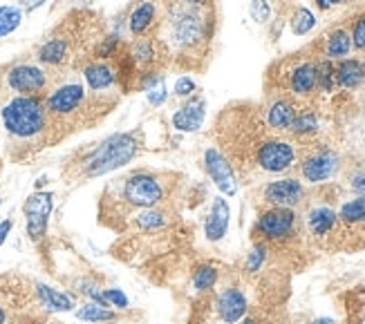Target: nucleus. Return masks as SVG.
<instances>
[{
  "instance_id": "obj_1",
  "label": "nucleus",
  "mask_w": 365,
  "mask_h": 324,
  "mask_svg": "<svg viewBox=\"0 0 365 324\" xmlns=\"http://www.w3.org/2000/svg\"><path fill=\"white\" fill-rule=\"evenodd\" d=\"M137 152L139 143L135 135H115L83 157V161L78 164V174L86 177V179H92V177L117 170L128 164V161H133Z\"/></svg>"
},
{
  "instance_id": "obj_2",
  "label": "nucleus",
  "mask_w": 365,
  "mask_h": 324,
  "mask_svg": "<svg viewBox=\"0 0 365 324\" xmlns=\"http://www.w3.org/2000/svg\"><path fill=\"white\" fill-rule=\"evenodd\" d=\"M47 121L50 115L38 96H16L3 108V123L11 137L34 139L45 132Z\"/></svg>"
},
{
  "instance_id": "obj_3",
  "label": "nucleus",
  "mask_w": 365,
  "mask_h": 324,
  "mask_svg": "<svg viewBox=\"0 0 365 324\" xmlns=\"http://www.w3.org/2000/svg\"><path fill=\"white\" fill-rule=\"evenodd\" d=\"M113 186L119 188L117 199L128 208H155L166 197L164 182L150 172H133Z\"/></svg>"
},
{
  "instance_id": "obj_4",
  "label": "nucleus",
  "mask_w": 365,
  "mask_h": 324,
  "mask_svg": "<svg viewBox=\"0 0 365 324\" xmlns=\"http://www.w3.org/2000/svg\"><path fill=\"white\" fill-rule=\"evenodd\" d=\"M296 161V148L292 141H284V139H262L258 141V148H256V164L260 170L264 172H284L294 166Z\"/></svg>"
},
{
  "instance_id": "obj_5",
  "label": "nucleus",
  "mask_w": 365,
  "mask_h": 324,
  "mask_svg": "<svg viewBox=\"0 0 365 324\" xmlns=\"http://www.w3.org/2000/svg\"><path fill=\"white\" fill-rule=\"evenodd\" d=\"M296 219L298 217L294 208L269 206L267 210H262L256 221V235H260L264 241H282L294 235Z\"/></svg>"
},
{
  "instance_id": "obj_6",
  "label": "nucleus",
  "mask_w": 365,
  "mask_h": 324,
  "mask_svg": "<svg viewBox=\"0 0 365 324\" xmlns=\"http://www.w3.org/2000/svg\"><path fill=\"white\" fill-rule=\"evenodd\" d=\"M339 164H341V157L334 150L319 148L303 157V161H300V174H303V179L309 184H325L336 174Z\"/></svg>"
},
{
  "instance_id": "obj_7",
  "label": "nucleus",
  "mask_w": 365,
  "mask_h": 324,
  "mask_svg": "<svg viewBox=\"0 0 365 324\" xmlns=\"http://www.w3.org/2000/svg\"><path fill=\"white\" fill-rule=\"evenodd\" d=\"M86 101V90L81 83H66L58 85L50 96H47L45 108L47 115L54 119H66L83 105Z\"/></svg>"
},
{
  "instance_id": "obj_8",
  "label": "nucleus",
  "mask_w": 365,
  "mask_h": 324,
  "mask_svg": "<svg viewBox=\"0 0 365 324\" xmlns=\"http://www.w3.org/2000/svg\"><path fill=\"white\" fill-rule=\"evenodd\" d=\"M47 83L50 78L36 65H16L7 74V85L21 96H38L47 90Z\"/></svg>"
},
{
  "instance_id": "obj_9",
  "label": "nucleus",
  "mask_w": 365,
  "mask_h": 324,
  "mask_svg": "<svg viewBox=\"0 0 365 324\" xmlns=\"http://www.w3.org/2000/svg\"><path fill=\"white\" fill-rule=\"evenodd\" d=\"M50 213H52V194L50 192L29 194L25 202V219H27V235L34 241L45 237Z\"/></svg>"
},
{
  "instance_id": "obj_10",
  "label": "nucleus",
  "mask_w": 365,
  "mask_h": 324,
  "mask_svg": "<svg viewBox=\"0 0 365 324\" xmlns=\"http://www.w3.org/2000/svg\"><path fill=\"white\" fill-rule=\"evenodd\" d=\"M305 199V186L298 179L284 177V179H276L262 188V202L267 206H282V208H294Z\"/></svg>"
},
{
  "instance_id": "obj_11",
  "label": "nucleus",
  "mask_w": 365,
  "mask_h": 324,
  "mask_svg": "<svg viewBox=\"0 0 365 324\" xmlns=\"http://www.w3.org/2000/svg\"><path fill=\"white\" fill-rule=\"evenodd\" d=\"M204 166L206 172L215 182V186L225 192V194H235L237 186H235V174L229 161L222 157V152H217L215 148H209L204 152Z\"/></svg>"
},
{
  "instance_id": "obj_12",
  "label": "nucleus",
  "mask_w": 365,
  "mask_h": 324,
  "mask_svg": "<svg viewBox=\"0 0 365 324\" xmlns=\"http://www.w3.org/2000/svg\"><path fill=\"white\" fill-rule=\"evenodd\" d=\"M336 224H339V213L331 206H327V204H316V206H312L307 210V215H305L307 231L316 239H323V237L334 233Z\"/></svg>"
},
{
  "instance_id": "obj_13",
  "label": "nucleus",
  "mask_w": 365,
  "mask_h": 324,
  "mask_svg": "<svg viewBox=\"0 0 365 324\" xmlns=\"http://www.w3.org/2000/svg\"><path fill=\"white\" fill-rule=\"evenodd\" d=\"M215 311L220 315L222 322H227V324H235V322H240L247 313V298L240 288H225L222 293L217 296L215 300Z\"/></svg>"
},
{
  "instance_id": "obj_14",
  "label": "nucleus",
  "mask_w": 365,
  "mask_h": 324,
  "mask_svg": "<svg viewBox=\"0 0 365 324\" xmlns=\"http://www.w3.org/2000/svg\"><path fill=\"white\" fill-rule=\"evenodd\" d=\"M287 88L294 96H309L319 90V78H316V63L300 61L287 74Z\"/></svg>"
},
{
  "instance_id": "obj_15",
  "label": "nucleus",
  "mask_w": 365,
  "mask_h": 324,
  "mask_svg": "<svg viewBox=\"0 0 365 324\" xmlns=\"http://www.w3.org/2000/svg\"><path fill=\"white\" fill-rule=\"evenodd\" d=\"M345 235H365V199H347L339 210V224Z\"/></svg>"
},
{
  "instance_id": "obj_16",
  "label": "nucleus",
  "mask_w": 365,
  "mask_h": 324,
  "mask_svg": "<svg viewBox=\"0 0 365 324\" xmlns=\"http://www.w3.org/2000/svg\"><path fill=\"white\" fill-rule=\"evenodd\" d=\"M229 217H231L229 204L222 197H215L213 206H211V213H209V217H206V224H204L206 239H209V241H220L222 237H225L227 229H229Z\"/></svg>"
},
{
  "instance_id": "obj_17",
  "label": "nucleus",
  "mask_w": 365,
  "mask_h": 324,
  "mask_svg": "<svg viewBox=\"0 0 365 324\" xmlns=\"http://www.w3.org/2000/svg\"><path fill=\"white\" fill-rule=\"evenodd\" d=\"M173 36L182 47H193L204 36V25L197 14H182L173 27Z\"/></svg>"
},
{
  "instance_id": "obj_18",
  "label": "nucleus",
  "mask_w": 365,
  "mask_h": 324,
  "mask_svg": "<svg viewBox=\"0 0 365 324\" xmlns=\"http://www.w3.org/2000/svg\"><path fill=\"white\" fill-rule=\"evenodd\" d=\"M296 117V105L289 99H278L272 103V108L267 110V125L274 132H287L292 121Z\"/></svg>"
},
{
  "instance_id": "obj_19",
  "label": "nucleus",
  "mask_w": 365,
  "mask_h": 324,
  "mask_svg": "<svg viewBox=\"0 0 365 324\" xmlns=\"http://www.w3.org/2000/svg\"><path fill=\"white\" fill-rule=\"evenodd\" d=\"M365 78V65L354 58H343L339 65H334V80L336 88L352 90Z\"/></svg>"
},
{
  "instance_id": "obj_20",
  "label": "nucleus",
  "mask_w": 365,
  "mask_h": 324,
  "mask_svg": "<svg viewBox=\"0 0 365 324\" xmlns=\"http://www.w3.org/2000/svg\"><path fill=\"white\" fill-rule=\"evenodd\" d=\"M204 123V101L193 99L188 105H184L175 117H173V125L184 132H195Z\"/></svg>"
},
{
  "instance_id": "obj_21",
  "label": "nucleus",
  "mask_w": 365,
  "mask_h": 324,
  "mask_svg": "<svg viewBox=\"0 0 365 324\" xmlns=\"http://www.w3.org/2000/svg\"><path fill=\"white\" fill-rule=\"evenodd\" d=\"M83 76L88 80V88L94 90V92H101V90H108L110 85L115 83V72L110 65L97 61V63H90L88 68L83 70Z\"/></svg>"
},
{
  "instance_id": "obj_22",
  "label": "nucleus",
  "mask_w": 365,
  "mask_h": 324,
  "mask_svg": "<svg viewBox=\"0 0 365 324\" xmlns=\"http://www.w3.org/2000/svg\"><path fill=\"white\" fill-rule=\"evenodd\" d=\"M352 50V36L347 34L345 29H334L331 34L325 38V56L327 61H341L350 54Z\"/></svg>"
},
{
  "instance_id": "obj_23",
  "label": "nucleus",
  "mask_w": 365,
  "mask_h": 324,
  "mask_svg": "<svg viewBox=\"0 0 365 324\" xmlns=\"http://www.w3.org/2000/svg\"><path fill=\"white\" fill-rule=\"evenodd\" d=\"M70 56V43L66 38H50L41 50H38V61L45 65H63Z\"/></svg>"
},
{
  "instance_id": "obj_24",
  "label": "nucleus",
  "mask_w": 365,
  "mask_h": 324,
  "mask_svg": "<svg viewBox=\"0 0 365 324\" xmlns=\"http://www.w3.org/2000/svg\"><path fill=\"white\" fill-rule=\"evenodd\" d=\"M36 293L41 298V302L45 306H50V309L54 311H70L72 309V300L66 296V293H61V291L52 288V286H45V284H36Z\"/></svg>"
},
{
  "instance_id": "obj_25",
  "label": "nucleus",
  "mask_w": 365,
  "mask_h": 324,
  "mask_svg": "<svg viewBox=\"0 0 365 324\" xmlns=\"http://www.w3.org/2000/svg\"><path fill=\"white\" fill-rule=\"evenodd\" d=\"M319 130V117L316 112H296V117L289 125V132L294 137H309Z\"/></svg>"
},
{
  "instance_id": "obj_26",
  "label": "nucleus",
  "mask_w": 365,
  "mask_h": 324,
  "mask_svg": "<svg viewBox=\"0 0 365 324\" xmlns=\"http://www.w3.org/2000/svg\"><path fill=\"white\" fill-rule=\"evenodd\" d=\"M76 318L86 320V322H113V320H117V313L110 311L108 306H101L97 302H92V304L81 306V309L76 311Z\"/></svg>"
},
{
  "instance_id": "obj_27",
  "label": "nucleus",
  "mask_w": 365,
  "mask_h": 324,
  "mask_svg": "<svg viewBox=\"0 0 365 324\" xmlns=\"http://www.w3.org/2000/svg\"><path fill=\"white\" fill-rule=\"evenodd\" d=\"M153 19H155V5L153 3L139 5L130 16V31L133 34H144V31L150 27Z\"/></svg>"
},
{
  "instance_id": "obj_28",
  "label": "nucleus",
  "mask_w": 365,
  "mask_h": 324,
  "mask_svg": "<svg viewBox=\"0 0 365 324\" xmlns=\"http://www.w3.org/2000/svg\"><path fill=\"white\" fill-rule=\"evenodd\" d=\"M164 224H166V215L162 210H155V208H146L144 213L137 215V219H135V226H139V229H144V231L160 229Z\"/></svg>"
},
{
  "instance_id": "obj_29",
  "label": "nucleus",
  "mask_w": 365,
  "mask_h": 324,
  "mask_svg": "<svg viewBox=\"0 0 365 324\" xmlns=\"http://www.w3.org/2000/svg\"><path fill=\"white\" fill-rule=\"evenodd\" d=\"M21 25V11L16 7H0V36H7Z\"/></svg>"
},
{
  "instance_id": "obj_30",
  "label": "nucleus",
  "mask_w": 365,
  "mask_h": 324,
  "mask_svg": "<svg viewBox=\"0 0 365 324\" xmlns=\"http://www.w3.org/2000/svg\"><path fill=\"white\" fill-rule=\"evenodd\" d=\"M316 25V19H314V14L305 7H300L296 14H294V19H292V29H294V34L298 36H303L307 34V31Z\"/></svg>"
},
{
  "instance_id": "obj_31",
  "label": "nucleus",
  "mask_w": 365,
  "mask_h": 324,
  "mask_svg": "<svg viewBox=\"0 0 365 324\" xmlns=\"http://www.w3.org/2000/svg\"><path fill=\"white\" fill-rule=\"evenodd\" d=\"M215 280H217V271L213 266H200L193 275V286L197 291H209L213 288Z\"/></svg>"
},
{
  "instance_id": "obj_32",
  "label": "nucleus",
  "mask_w": 365,
  "mask_h": 324,
  "mask_svg": "<svg viewBox=\"0 0 365 324\" xmlns=\"http://www.w3.org/2000/svg\"><path fill=\"white\" fill-rule=\"evenodd\" d=\"M264 259H267V244H264V241H260V244L253 246V249H251V253L247 255L245 271H249V273L260 271V266H262Z\"/></svg>"
},
{
  "instance_id": "obj_33",
  "label": "nucleus",
  "mask_w": 365,
  "mask_h": 324,
  "mask_svg": "<svg viewBox=\"0 0 365 324\" xmlns=\"http://www.w3.org/2000/svg\"><path fill=\"white\" fill-rule=\"evenodd\" d=\"M347 184H350L354 197H363L365 199V166L354 168L350 172V177H347Z\"/></svg>"
},
{
  "instance_id": "obj_34",
  "label": "nucleus",
  "mask_w": 365,
  "mask_h": 324,
  "mask_svg": "<svg viewBox=\"0 0 365 324\" xmlns=\"http://www.w3.org/2000/svg\"><path fill=\"white\" fill-rule=\"evenodd\" d=\"M350 36H352V45L356 47V50H365V11L354 21Z\"/></svg>"
},
{
  "instance_id": "obj_35",
  "label": "nucleus",
  "mask_w": 365,
  "mask_h": 324,
  "mask_svg": "<svg viewBox=\"0 0 365 324\" xmlns=\"http://www.w3.org/2000/svg\"><path fill=\"white\" fill-rule=\"evenodd\" d=\"M103 298L108 302V306H117V309H128V298H125L121 291L117 288H106Z\"/></svg>"
},
{
  "instance_id": "obj_36",
  "label": "nucleus",
  "mask_w": 365,
  "mask_h": 324,
  "mask_svg": "<svg viewBox=\"0 0 365 324\" xmlns=\"http://www.w3.org/2000/svg\"><path fill=\"white\" fill-rule=\"evenodd\" d=\"M251 16H253V21L267 23V19H269V5H267V0H253V3H251Z\"/></svg>"
},
{
  "instance_id": "obj_37",
  "label": "nucleus",
  "mask_w": 365,
  "mask_h": 324,
  "mask_svg": "<svg viewBox=\"0 0 365 324\" xmlns=\"http://www.w3.org/2000/svg\"><path fill=\"white\" fill-rule=\"evenodd\" d=\"M193 90H195V83H193V80H190L188 76L180 78V80H178V85H175V94H178V96H188V94H193Z\"/></svg>"
},
{
  "instance_id": "obj_38",
  "label": "nucleus",
  "mask_w": 365,
  "mask_h": 324,
  "mask_svg": "<svg viewBox=\"0 0 365 324\" xmlns=\"http://www.w3.org/2000/svg\"><path fill=\"white\" fill-rule=\"evenodd\" d=\"M164 99H166V88H164V83L160 80V85H157V90H155V88L150 90V94H148V101H150L153 105H160Z\"/></svg>"
},
{
  "instance_id": "obj_39",
  "label": "nucleus",
  "mask_w": 365,
  "mask_h": 324,
  "mask_svg": "<svg viewBox=\"0 0 365 324\" xmlns=\"http://www.w3.org/2000/svg\"><path fill=\"white\" fill-rule=\"evenodd\" d=\"M345 3H350V0H316V5H319V9H323V11H329L339 5H345Z\"/></svg>"
},
{
  "instance_id": "obj_40",
  "label": "nucleus",
  "mask_w": 365,
  "mask_h": 324,
  "mask_svg": "<svg viewBox=\"0 0 365 324\" xmlns=\"http://www.w3.org/2000/svg\"><path fill=\"white\" fill-rule=\"evenodd\" d=\"M11 226H14L11 219H7V221L0 224V244H3V241L7 239V235H9V231H11Z\"/></svg>"
},
{
  "instance_id": "obj_41",
  "label": "nucleus",
  "mask_w": 365,
  "mask_h": 324,
  "mask_svg": "<svg viewBox=\"0 0 365 324\" xmlns=\"http://www.w3.org/2000/svg\"><path fill=\"white\" fill-rule=\"evenodd\" d=\"M45 0H21V5L25 7V9H34V7H38V5H43Z\"/></svg>"
},
{
  "instance_id": "obj_42",
  "label": "nucleus",
  "mask_w": 365,
  "mask_h": 324,
  "mask_svg": "<svg viewBox=\"0 0 365 324\" xmlns=\"http://www.w3.org/2000/svg\"><path fill=\"white\" fill-rule=\"evenodd\" d=\"M7 318H9V313H7V309L3 304H0V324H7Z\"/></svg>"
},
{
  "instance_id": "obj_43",
  "label": "nucleus",
  "mask_w": 365,
  "mask_h": 324,
  "mask_svg": "<svg viewBox=\"0 0 365 324\" xmlns=\"http://www.w3.org/2000/svg\"><path fill=\"white\" fill-rule=\"evenodd\" d=\"M314 324H334V320H329V318H319V320H314Z\"/></svg>"
},
{
  "instance_id": "obj_44",
  "label": "nucleus",
  "mask_w": 365,
  "mask_h": 324,
  "mask_svg": "<svg viewBox=\"0 0 365 324\" xmlns=\"http://www.w3.org/2000/svg\"><path fill=\"white\" fill-rule=\"evenodd\" d=\"M184 3H188V5H202L204 0H184Z\"/></svg>"
},
{
  "instance_id": "obj_45",
  "label": "nucleus",
  "mask_w": 365,
  "mask_h": 324,
  "mask_svg": "<svg viewBox=\"0 0 365 324\" xmlns=\"http://www.w3.org/2000/svg\"><path fill=\"white\" fill-rule=\"evenodd\" d=\"M240 324H258V322H256V320H251V318H249V320H242Z\"/></svg>"
},
{
  "instance_id": "obj_46",
  "label": "nucleus",
  "mask_w": 365,
  "mask_h": 324,
  "mask_svg": "<svg viewBox=\"0 0 365 324\" xmlns=\"http://www.w3.org/2000/svg\"><path fill=\"white\" fill-rule=\"evenodd\" d=\"M83 3H92V0H83Z\"/></svg>"
}]
</instances>
